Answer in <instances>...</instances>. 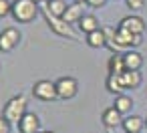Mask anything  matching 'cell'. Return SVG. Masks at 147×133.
<instances>
[{"label": "cell", "mask_w": 147, "mask_h": 133, "mask_svg": "<svg viewBox=\"0 0 147 133\" xmlns=\"http://www.w3.org/2000/svg\"><path fill=\"white\" fill-rule=\"evenodd\" d=\"M12 10V2H8V0H0V18H4L6 14H10Z\"/></svg>", "instance_id": "20"}, {"label": "cell", "mask_w": 147, "mask_h": 133, "mask_svg": "<svg viewBox=\"0 0 147 133\" xmlns=\"http://www.w3.org/2000/svg\"><path fill=\"white\" fill-rule=\"evenodd\" d=\"M87 4L93 6V8H101V6L107 4V0H87Z\"/></svg>", "instance_id": "23"}, {"label": "cell", "mask_w": 147, "mask_h": 133, "mask_svg": "<svg viewBox=\"0 0 147 133\" xmlns=\"http://www.w3.org/2000/svg\"><path fill=\"white\" fill-rule=\"evenodd\" d=\"M26 105H28V101H26L24 95H14V97H10V99L6 101V105H4V109H2V117H4L8 123H16V125H18V121L28 113V111H26Z\"/></svg>", "instance_id": "1"}, {"label": "cell", "mask_w": 147, "mask_h": 133, "mask_svg": "<svg viewBox=\"0 0 147 133\" xmlns=\"http://www.w3.org/2000/svg\"><path fill=\"white\" fill-rule=\"evenodd\" d=\"M45 14H47V22H49V26H51V30H53V32H57L59 36L79 38V36L75 34V30L71 28V24H69L67 20L59 18V16H53V14H51V12H47V10H45Z\"/></svg>", "instance_id": "5"}, {"label": "cell", "mask_w": 147, "mask_h": 133, "mask_svg": "<svg viewBox=\"0 0 147 133\" xmlns=\"http://www.w3.org/2000/svg\"><path fill=\"white\" fill-rule=\"evenodd\" d=\"M32 95H34V99H38L42 103L59 99L57 97V85H55V81H47V79H40V81H36L32 85Z\"/></svg>", "instance_id": "3"}, {"label": "cell", "mask_w": 147, "mask_h": 133, "mask_svg": "<svg viewBox=\"0 0 147 133\" xmlns=\"http://www.w3.org/2000/svg\"><path fill=\"white\" fill-rule=\"evenodd\" d=\"M107 69H109V75H121L125 71V65H123V55H113L107 63Z\"/></svg>", "instance_id": "19"}, {"label": "cell", "mask_w": 147, "mask_h": 133, "mask_svg": "<svg viewBox=\"0 0 147 133\" xmlns=\"http://www.w3.org/2000/svg\"><path fill=\"white\" fill-rule=\"evenodd\" d=\"M101 121H103V125L109 127V129L119 127V125H123V113H119L115 107H107V109L103 111V115H101Z\"/></svg>", "instance_id": "9"}, {"label": "cell", "mask_w": 147, "mask_h": 133, "mask_svg": "<svg viewBox=\"0 0 147 133\" xmlns=\"http://www.w3.org/2000/svg\"><path fill=\"white\" fill-rule=\"evenodd\" d=\"M38 129H40V119H38L36 113H30L28 111L18 121V131L20 133H38Z\"/></svg>", "instance_id": "7"}, {"label": "cell", "mask_w": 147, "mask_h": 133, "mask_svg": "<svg viewBox=\"0 0 147 133\" xmlns=\"http://www.w3.org/2000/svg\"><path fill=\"white\" fill-rule=\"evenodd\" d=\"M36 12H38V2H34V0H14L10 10V14L18 22H32Z\"/></svg>", "instance_id": "2"}, {"label": "cell", "mask_w": 147, "mask_h": 133, "mask_svg": "<svg viewBox=\"0 0 147 133\" xmlns=\"http://www.w3.org/2000/svg\"><path fill=\"white\" fill-rule=\"evenodd\" d=\"M143 127H145V119H143L141 115H131V117H125V119H123V129H125V133H139Z\"/></svg>", "instance_id": "11"}, {"label": "cell", "mask_w": 147, "mask_h": 133, "mask_svg": "<svg viewBox=\"0 0 147 133\" xmlns=\"http://www.w3.org/2000/svg\"><path fill=\"white\" fill-rule=\"evenodd\" d=\"M143 2H145V0H125V4H127L129 10H141Z\"/></svg>", "instance_id": "21"}, {"label": "cell", "mask_w": 147, "mask_h": 133, "mask_svg": "<svg viewBox=\"0 0 147 133\" xmlns=\"http://www.w3.org/2000/svg\"><path fill=\"white\" fill-rule=\"evenodd\" d=\"M105 85H107V91L109 93H115V95H123V91H125V85L121 81V75H107Z\"/></svg>", "instance_id": "16"}, {"label": "cell", "mask_w": 147, "mask_h": 133, "mask_svg": "<svg viewBox=\"0 0 147 133\" xmlns=\"http://www.w3.org/2000/svg\"><path fill=\"white\" fill-rule=\"evenodd\" d=\"M77 4H87V0H75Z\"/></svg>", "instance_id": "24"}, {"label": "cell", "mask_w": 147, "mask_h": 133, "mask_svg": "<svg viewBox=\"0 0 147 133\" xmlns=\"http://www.w3.org/2000/svg\"><path fill=\"white\" fill-rule=\"evenodd\" d=\"M121 81L125 85V89H137L143 81L141 77V71H123L121 73Z\"/></svg>", "instance_id": "13"}, {"label": "cell", "mask_w": 147, "mask_h": 133, "mask_svg": "<svg viewBox=\"0 0 147 133\" xmlns=\"http://www.w3.org/2000/svg\"><path fill=\"white\" fill-rule=\"evenodd\" d=\"M20 43V32L14 26H8L0 32V53H10Z\"/></svg>", "instance_id": "6"}, {"label": "cell", "mask_w": 147, "mask_h": 133, "mask_svg": "<svg viewBox=\"0 0 147 133\" xmlns=\"http://www.w3.org/2000/svg\"><path fill=\"white\" fill-rule=\"evenodd\" d=\"M83 16H85V14H83V4L73 2V4L67 6V10H65V14H63V20H67L69 24H73V22H79Z\"/></svg>", "instance_id": "14"}, {"label": "cell", "mask_w": 147, "mask_h": 133, "mask_svg": "<svg viewBox=\"0 0 147 133\" xmlns=\"http://www.w3.org/2000/svg\"><path fill=\"white\" fill-rule=\"evenodd\" d=\"M87 45H89V47H93V49H101V47H107V36H105L103 28L89 32V34H87Z\"/></svg>", "instance_id": "15"}, {"label": "cell", "mask_w": 147, "mask_h": 133, "mask_svg": "<svg viewBox=\"0 0 147 133\" xmlns=\"http://www.w3.org/2000/svg\"><path fill=\"white\" fill-rule=\"evenodd\" d=\"M123 65H125V71H139L143 65V57L137 51L129 49L127 53H123Z\"/></svg>", "instance_id": "10"}, {"label": "cell", "mask_w": 147, "mask_h": 133, "mask_svg": "<svg viewBox=\"0 0 147 133\" xmlns=\"http://www.w3.org/2000/svg\"><path fill=\"white\" fill-rule=\"evenodd\" d=\"M34 2H38V4H40V2H42V0H34Z\"/></svg>", "instance_id": "26"}, {"label": "cell", "mask_w": 147, "mask_h": 133, "mask_svg": "<svg viewBox=\"0 0 147 133\" xmlns=\"http://www.w3.org/2000/svg\"><path fill=\"white\" fill-rule=\"evenodd\" d=\"M79 28L81 32H93V30H99V20L93 16V14H85L81 20H79Z\"/></svg>", "instance_id": "17"}, {"label": "cell", "mask_w": 147, "mask_h": 133, "mask_svg": "<svg viewBox=\"0 0 147 133\" xmlns=\"http://www.w3.org/2000/svg\"><path fill=\"white\" fill-rule=\"evenodd\" d=\"M119 26H123L125 30H129V32H133V34H143V32H145V20H143L141 16H137V14L125 16Z\"/></svg>", "instance_id": "8"}, {"label": "cell", "mask_w": 147, "mask_h": 133, "mask_svg": "<svg viewBox=\"0 0 147 133\" xmlns=\"http://www.w3.org/2000/svg\"><path fill=\"white\" fill-rule=\"evenodd\" d=\"M55 85H57V97L63 101H69L79 93V83L73 77H61L55 81Z\"/></svg>", "instance_id": "4"}, {"label": "cell", "mask_w": 147, "mask_h": 133, "mask_svg": "<svg viewBox=\"0 0 147 133\" xmlns=\"http://www.w3.org/2000/svg\"><path fill=\"white\" fill-rule=\"evenodd\" d=\"M145 125H147V119H145Z\"/></svg>", "instance_id": "27"}, {"label": "cell", "mask_w": 147, "mask_h": 133, "mask_svg": "<svg viewBox=\"0 0 147 133\" xmlns=\"http://www.w3.org/2000/svg\"><path fill=\"white\" fill-rule=\"evenodd\" d=\"M38 133H55V131H51V129H49V131H38Z\"/></svg>", "instance_id": "25"}, {"label": "cell", "mask_w": 147, "mask_h": 133, "mask_svg": "<svg viewBox=\"0 0 147 133\" xmlns=\"http://www.w3.org/2000/svg\"><path fill=\"white\" fill-rule=\"evenodd\" d=\"M0 133H10V123L4 117H0Z\"/></svg>", "instance_id": "22"}, {"label": "cell", "mask_w": 147, "mask_h": 133, "mask_svg": "<svg viewBox=\"0 0 147 133\" xmlns=\"http://www.w3.org/2000/svg\"><path fill=\"white\" fill-rule=\"evenodd\" d=\"M40 4H42V8L47 12H51L53 16H59V18H63V14H65L67 6H69L65 0H47V2H40Z\"/></svg>", "instance_id": "12"}, {"label": "cell", "mask_w": 147, "mask_h": 133, "mask_svg": "<svg viewBox=\"0 0 147 133\" xmlns=\"http://www.w3.org/2000/svg\"><path fill=\"white\" fill-rule=\"evenodd\" d=\"M113 107H115L119 113L127 115V113L131 111V107H133V101H131V97H127V95H115V103H113Z\"/></svg>", "instance_id": "18"}]
</instances>
